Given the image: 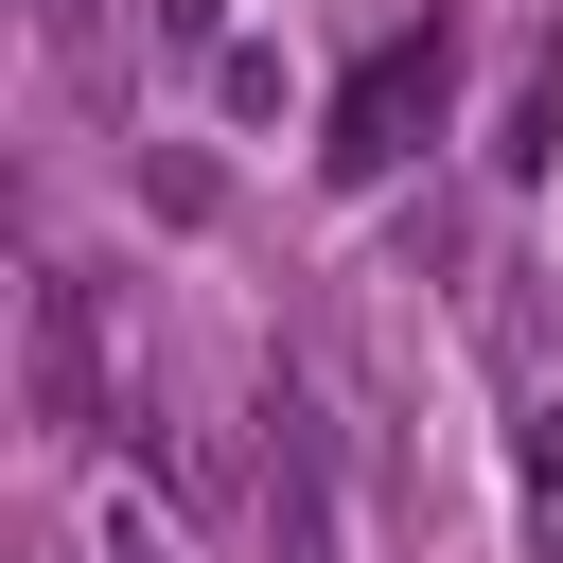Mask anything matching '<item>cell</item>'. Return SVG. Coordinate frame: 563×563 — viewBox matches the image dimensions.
Wrapping results in <instances>:
<instances>
[{"label":"cell","instance_id":"obj_3","mask_svg":"<svg viewBox=\"0 0 563 563\" xmlns=\"http://www.w3.org/2000/svg\"><path fill=\"white\" fill-rule=\"evenodd\" d=\"M528 510L563 528V387H528Z\"/></svg>","mask_w":563,"mask_h":563},{"label":"cell","instance_id":"obj_1","mask_svg":"<svg viewBox=\"0 0 563 563\" xmlns=\"http://www.w3.org/2000/svg\"><path fill=\"white\" fill-rule=\"evenodd\" d=\"M18 387H35V422H53V440H88V422H106V317H88V282H70V264H35Z\"/></svg>","mask_w":563,"mask_h":563},{"label":"cell","instance_id":"obj_2","mask_svg":"<svg viewBox=\"0 0 563 563\" xmlns=\"http://www.w3.org/2000/svg\"><path fill=\"white\" fill-rule=\"evenodd\" d=\"M405 123H440V35H387V53L352 70V106H334V176H387Z\"/></svg>","mask_w":563,"mask_h":563},{"label":"cell","instance_id":"obj_4","mask_svg":"<svg viewBox=\"0 0 563 563\" xmlns=\"http://www.w3.org/2000/svg\"><path fill=\"white\" fill-rule=\"evenodd\" d=\"M106 563H176V545H158V528H141V510H123V528H106Z\"/></svg>","mask_w":563,"mask_h":563},{"label":"cell","instance_id":"obj_5","mask_svg":"<svg viewBox=\"0 0 563 563\" xmlns=\"http://www.w3.org/2000/svg\"><path fill=\"white\" fill-rule=\"evenodd\" d=\"M211 18H229V0H158V35H211Z\"/></svg>","mask_w":563,"mask_h":563}]
</instances>
